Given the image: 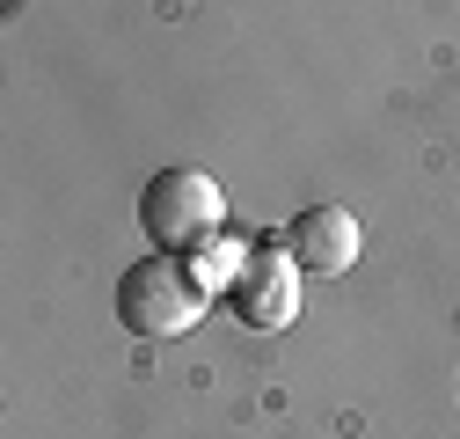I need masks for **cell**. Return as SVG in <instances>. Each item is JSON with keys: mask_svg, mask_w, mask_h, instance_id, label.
I'll use <instances>...</instances> for the list:
<instances>
[{"mask_svg": "<svg viewBox=\"0 0 460 439\" xmlns=\"http://www.w3.org/2000/svg\"><path fill=\"white\" fill-rule=\"evenodd\" d=\"M212 293L190 279L183 256H139L125 279H118V322L132 329V337H190V329L205 322Z\"/></svg>", "mask_w": 460, "mask_h": 439, "instance_id": "1", "label": "cell"}, {"mask_svg": "<svg viewBox=\"0 0 460 439\" xmlns=\"http://www.w3.org/2000/svg\"><path fill=\"white\" fill-rule=\"evenodd\" d=\"M139 228H146V242L161 256H183V249L226 235V191L205 169H161L139 191Z\"/></svg>", "mask_w": 460, "mask_h": 439, "instance_id": "2", "label": "cell"}, {"mask_svg": "<svg viewBox=\"0 0 460 439\" xmlns=\"http://www.w3.org/2000/svg\"><path fill=\"white\" fill-rule=\"evenodd\" d=\"M226 308H234L249 329H285L300 315V264H293V249H285V235H256L249 271L234 279Z\"/></svg>", "mask_w": 460, "mask_h": 439, "instance_id": "3", "label": "cell"}, {"mask_svg": "<svg viewBox=\"0 0 460 439\" xmlns=\"http://www.w3.org/2000/svg\"><path fill=\"white\" fill-rule=\"evenodd\" d=\"M285 249H293L300 271L343 279V271L366 256V228H358V212H343V205H307L293 228H285Z\"/></svg>", "mask_w": 460, "mask_h": 439, "instance_id": "4", "label": "cell"}, {"mask_svg": "<svg viewBox=\"0 0 460 439\" xmlns=\"http://www.w3.org/2000/svg\"><path fill=\"white\" fill-rule=\"evenodd\" d=\"M249 249L256 242H234V235H212V242H198L183 264H190V279L205 286V293H234V279L249 271Z\"/></svg>", "mask_w": 460, "mask_h": 439, "instance_id": "5", "label": "cell"}]
</instances>
